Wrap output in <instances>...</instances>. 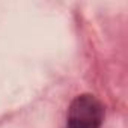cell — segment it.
<instances>
[{"label": "cell", "instance_id": "obj_1", "mask_svg": "<svg viewBox=\"0 0 128 128\" xmlns=\"http://www.w3.org/2000/svg\"><path fill=\"white\" fill-rule=\"evenodd\" d=\"M104 106L90 94L76 96L68 110V128H101Z\"/></svg>", "mask_w": 128, "mask_h": 128}]
</instances>
